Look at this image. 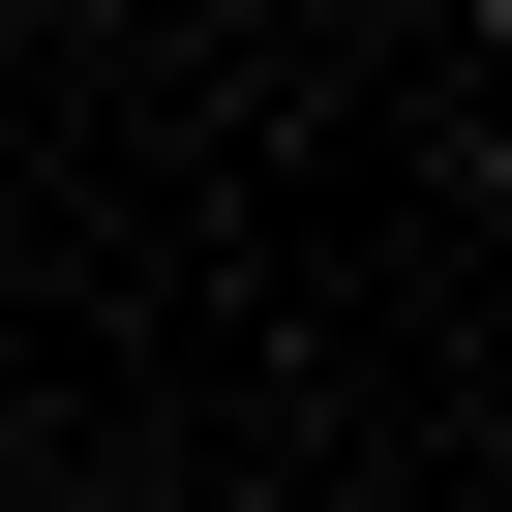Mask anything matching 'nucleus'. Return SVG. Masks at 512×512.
<instances>
[{"mask_svg": "<svg viewBox=\"0 0 512 512\" xmlns=\"http://www.w3.org/2000/svg\"><path fill=\"white\" fill-rule=\"evenodd\" d=\"M452 31H512V0H452Z\"/></svg>", "mask_w": 512, "mask_h": 512, "instance_id": "nucleus-1", "label": "nucleus"}]
</instances>
